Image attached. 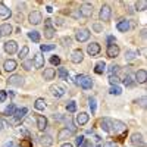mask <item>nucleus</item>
Instances as JSON below:
<instances>
[{"mask_svg": "<svg viewBox=\"0 0 147 147\" xmlns=\"http://www.w3.org/2000/svg\"><path fill=\"white\" fill-rule=\"evenodd\" d=\"M75 38H77L80 43L87 41V40L90 38V31H88L87 28H81V30H78L77 34H75Z\"/></svg>", "mask_w": 147, "mask_h": 147, "instance_id": "39448f33", "label": "nucleus"}, {"mask_svg": "<svg viewBox=\"0 0 147 147\" xmlns=\"http://www.w3.org/2000/svg\"><path fill=\"white\" fill-rule=\"evenodd\" d=\"M60 41L63 43V46H69V44H71V38H69V37H63Z\"/></svg>", "mask_w": 147, "mask_h": 147, "instance_id": "de8ad7c7", "label": "nucleus"}, {"mask_svg": "<svg viewBox=\"0 0 147 147\" xmlns=\"http://www.w3.org/2000/svg\"><path fill=\"white\" fill-rule=\"evenodd\" d=\"M110 132H113L115 136H122V134L127 132V125L124 122L115 119V121H112V125H110Z\"/></svg>", "mask_w": 147, "mask_h": 147, "instance_id": "f03ea898", "label": "nucleus"}, {"mask_svg": "<svg viewBox=\"0 0 147 147\" xmlns=\"http://www.w3.org/2000/svg\"><path fill=\"white\" fill-rule=\"evenodd\" d=\"M32 60H30V59H27V60H24V63H22V68H25L27 71H30V69H32Z\"/></svg>", "mask_w": 147, "mask_h": 147, "instance_id": "4c0bfd02", "label": "nucleus"}, {"mask_svg": "<svg viewBox=\"0 0 147 147\" xmlns=\"http://www.w3.org/2000/svg\"><path fill=\"white\" fill-rule=\"evenodd\" d=\"M110 125H112V119H109V118H103L100 121V128L106 132H110Z\"/></svg>", "mask_w": 147, "mask_h": 147, "instance_id": "aec40b11", "label": "nucleus"}, {"mask_svg": "<svg viewBox=\"0 0 147 147\" xmlns=\"http://www.w3.org/2000/svg\"><path fill=\"white\" fill-rule=\"evenodd\" d=\"M50 63H52V65H56V66L60 65V57H59V56H52V57H50Z\"/></svg>", "mask_w": 147, "mask_h": 147, "instance_id": "a19ab883", "label": "nucleus"}, {"mask_svg": "<svg viewBox=\"0 0 147 147\" xmlns=\"http://www.w3.org/2000/svg\"><path fill=\"white\" fill-rule=\"evenodd\" d=\"M60 147H74L71 143H65V144H62V146H60Z\"/></svg>", "mask_w": 147, "mask_h": 147, "instance_id": "4d7b16f0", "label": "nucleus"}, {"mask_svg": "<svg viewBox=\"0 0 147 147\" xmlns=\"http://www.w3.org/2000/svg\"><path fill=\"white\" fill-rule=\"evenodd\" d=\"M75 84L80 85V87L84 88V90H90L93 87V80L90 77L82 75V74H81V75H77L75 77Z\"/></svg>", "mask_w": 147, "mask_h": 147, "instance_id": "f257e3e1", "label": "nucleus"}, {"mask_svg": "<svg viewBox=\"0 0 147 147\" xmlns=\"http://www.w3.org/2000/svg\"><path fill=\"white\" fill-rule=\"evenodd\" d=\"M28 52H30V49H28L27 46H24V47L21 49V52L18 53V56H19V59H25V56L28 55Z\"/></svg>", "mask_w": 147, "mask_h": 147, "instance_id": "f704fd0d", "label": "nucleus"}, {"mask_svg": "<svg viewBox=\"0 0 147 147\" xmlns=\"http://www.w3.org/2000/svg\"><path fill=\"white\" fill-rule=\"evenodd\" d=\"M66 109H68V112L74 113V112L77 110V103H75V102H68V105H66Z\"/></svg>", "mask_w": 147, "mask_h": 147, "instance_id": "c9c22d12", "label": "nucleus"}, {"mask_svg": "<svg viewBox=\"0 0 147 147\" xmlns=\"http://www.w3.org/2000/svg\"><path fill=\"white\" fill-rule=\"evenodd\" d=\"M72 136V132L68 129V128H62L59 131V134H57V138L59 140H66V138H69Z\"/></svg>", "mask_w": 147, "mask_h": 147, "instance_id": "a878e982", "label": "nucleus"}, {"mask_svg": "<svg viewBox=\"0 0 147 147\" xmlns=\"http://www.w3.org/2000/svg\"><path fill=\"white\" fill-rule=\"evenodd\" d=\"M88 119H90V116H88V113H85V112H81L80 115H77V124L78 125H85L88 122Z\"/></svg>", "mask_w": 147, "mask_h": 147, "instance_id": "a211bd4d", "label": "nucleus"}, {"mask_svg": "<svg viewBox=\"0 0 147 147\" xmlns=\"http://www.w3.org/2000/svg\"><path fill=\"white\" fill-rule=\"evenodd\" d=\"M87 52H88V55H90V56H96V55H99V53H100V44H99V43H91V44H88Z\"/></svg>", "mask_w": 147, "mask_h": 147, "instance_id": "dca6fc26", "label": "nucleus"}, {"mask_svg": "<svg viewBox=\"0 0 147 147\" xmlns=\"http://www.w3.org/2000/svg\"><path fill=\"white\" fill-rule=\"evenodd\" d=\"M50 90H52V94H53L55 97H62V96L65 94V88L60 87V85H53Z\"/></svg>", "mask_w": 147, "mask_h": 147, "instance_id": "4be33fe9", "label": "nucleus"}, {"mask_svg": "<svg viewBox=\"0 0 147 147\" xmlns=\"http://www.w3.org/2000/svg\"><path fill=\"white\" fill-rule=\"evenodd\" d=\"M109 82L112 84V85H118V82H119V78H118L116 75H110V77H109Z\"/></svg>", "mask_w": 147, "mask_h": 147, "instance_id": "79ce46f5", "label": "nucleus"}, {"mask_svg": "<svg viewBox=\"0 0 147 147\" xmlns=\"http://www.w3.org/2000/svg\"><path fill=\"white\" fill-rule=\"evenodd\" d=\"M90 103V109H91V113H96V99L94 97H91V99L88 100Z\"/></svg>", "mask_w": 147, "mask_h": 147, "instance_id": "ea45409f", "label": "nucleus"}, {"mask_svg": "<svg viewBox=\"0 0 147 147\" xmlns=\"http://www.w3.org/2000/svg\"><path fill=\"white\" fill-rule=\"evenodd\" d=\"M97 147H102V146H97Z\"/></svg>", "mask_w": 147, "mask_h": 147, "instance_id": "bf43d9fd", "label": "nucleus"}, {"mask_svg": "<svg viewBox=\"0 0 147 147\" xmlns=\"http://www.w3.org/2000/svg\"><path fill=\"white\" fill-rule=\"evenodd\" d=\"M55 32H56V30L50 25V19H47V22H46V28H44V37L46 38H53L55 37Z\"/></svg>", "mask_w": 147, "mask_h": 147, "instance_id": "9d476101", "label": "nucleus"}, {"mask_svg": "<svg viewBox=\"0 0 147 147\" xmlns=\"http://www.w3.org/2000/svg\"><path fill=\"white\" fill-rule=\"evenodd\" d=\"M2 129H3V119L0 118V131H2Z\"/></svg>", "mask_w": 147, "mask_h": 147, "instance_id": "13d9d810", "label": "nucleus"}, {"mask_svg": "<svg viewBox=\"0 0 147 147\" xmlns=\"http://www.w3.org/2000/svg\"><path fill=\"white\" fill-rule=\"evenodd\" d=\"M81 147H93V144H91V143H90V141H84V143H82V146H81Z\"/></svg>", "mask_w": 147, "mask_h": 147, "instance_id": "864d4df0", "label": "nucleus"}, {"mask_svg": "<svg viewBox=\"0 0 147 147\" xmlns=\"http://www.w3.org/2000/svg\"><path fill=\"white\" fill-rule=\"evenodd\" d=\"M134 57H136V53H134V52H131V50H129V52H127V53H125V59H127V60H132Z\"/></svg>", "mask_w": 147, "mask_h": 147, "instance_id": "37998d69", "label": "nucleus"}, {"mask_svg": "<svg viewBox=\"0 0 147 147\" xmlns=\"http://www.w3.org/2000/svg\"><path fill=\"white\" fill-rule=\"evenodd\" d=\"M94 30H96V31H100V30H102V27L99 25V24H96V25H94Z\"/></svg>", "mask_w": 147, "mask_h": 147, "instance_id": "6e6d98bb", "label": "nucleus"}, {"mask_svg": "<svg viewBox=\"0 0 147 147\" xmlns=\"http://www.w3.org/2000/svg\"><path fill=\"white\" fill-rule=\"evenodd\" d=\"M34 107H35L37 110H44V107H46V102H44V99H37L35 103H34Z\"/></svg>", "mask_w": 147, "mask_h": 147, "instance_id": "cd10ccee", "label": "nucleus"}, {"mask_svg": "<svg viewBox=\"0 0 147 147\" xmlns=\"http://www.w3.org/2000/svg\"><path fill=\"white\" fill-rule=\"evenodd\" d=\"M30 22L32 24V25H38V24L43 21V16H41V13H40V12H31V13H30Z\"/></svg>", "mask_w": 147, "mask_h": 147, "instance_id": "f8f14e48", "label": "nucleus"}, {"mask_svg": "<svg viewBox=\"0 0 147 147\" xmlns=\"http://www.w3.org/2000/svg\"><path fill=\"white\" fill-rule=\"evenodd\" d=\"M28 37H30V40H32L34 43H38V41H40V32H38V31H31V32H28Z\"/></svg>", "mask_w": 147, "mask_h": 147, "instance_id": "c85d7f7f", "label": "nucleus"}, {"mask_svg": "<svg viewBox=\"0 0 147 147\" xmlns=\"http://www.w3.org/2000/svg\"><path fill=\"white\" fill-rule=\"evenodd\" d=\"M110 16H112V9H110V6H109V5H103L102 9H100V13H99L100 21L107 22V21L110 19Z\"/></svg>", "mask_w": 147, "mask_h": 147, "instance_id": "7ed1b4c3", "label": "nucleus"}, {"mask_svg": "<svg viewBox=\"0 0 147 147\" xmlns=\"http://www.w3.org/2000/svg\"><path fill=\"white\" fill-rule=\"evenodd\" d=\"M106 53H107L109 57H116V56L119 55V47H118L116 44H110V46H107Z\"/></svg>", "mask_w": 147, "mask_h": 147, "instance_id": "f3484780", "label": "nucleus"}, {"mask_svg": "<svg viewBox=\"0 0 147 147\" xmlns=\"http://www.w3.org/2000/svg\"><path fill=\"white\" fill-rule=\"evenodd\" d=\"M124 84L127 85V87H132V85H134V81H132V77L129 75V74H128V75L125 77V80H124Z\"/></svg>", "mask_w": 147, "mask_h": 147, "instance_id": "58836bf2", "label": "nucleus"}, {"mask_svg": "<svg viewBox=\"0 0 147 147\" xmlns=\"http://www.w3.org/2000/svg\"><path fill=\"white\" fill-rule=\"evenodd\" d=\"M21 147H32V144H31L30 140H22L21 141Z\"/></svg>", "mask_w": 147, "mask_h": 147, "instance_id": "a18cd8bd", "label": "nucleus"}, {"mask_svg": "<svg viewBox=\"0 0 147 147\" xmlns=\"http://www.w3.org/2000/svg\"><path fill=\"white\" fill-rule=\"evenodd\" d=\"M55 75H56V71H55L53 68H47V69H44L43 78L49 81V80H53V78H55Z\"/></svg>", "mask_w": 147, "mask_h": 147, "instance_id": "393cba45", "label": "nucleus"}, {"mask_svg": "<svg viewBox=\"0 0 147 147\" xmlns=\"http://www.w3.org/2000/svg\"><path fill=\"white\" fill-rule=\"evenodd\" d=\"M116 28H118L119 31H122V32H127V31L129 30V22H128V21H125V19H122V21H119V22H118Z\"/></svg>", "mask_w": 147, "mask_h": 147, "instance_id": "b1692460", "label": "nucleus"}, {"mask_svg": "<svg viewBox=\"0 0 147 147\" xmlns=\"http://www.w3.org/2000/svg\"><path fill=\"white\" fill-rule=\"evenodd\" d=\"M82 59H84V56H82V52H81V50H74V52H72L71 60H72L74 63H80V62H82Z\"/></svg>", "mask_w": 147, "mask_h": 147, "instance_id": "6ab92c4d", "label": "nucleus"}, {"mask_svg": "<svg viewBox=\"0 0 147 147\" xmlns=\"http://www.w3.org/2000/svg\"><path fill=\"white\" fill-rule=\"evenodd\" d=\"M55 44H41V52H50V50H55Z\"/></svg>", "mask_w": 147, "mask_h": 147, "instance_id": "e433bc0d", "label": "nucleus"}, {"mask_svg": "<svg viewBox=\"0 0 147 147\" xmlns=\"http://www.w3.org/2000/svg\"><path fill=\"white\" fill-rule=\"evenodd\" d=\"M15 110H16V109H15V105H13V103H10V105L5 109V115H6V116H13Z\"/></svg>", "mask_w": 147, "mask_h": 147, "instance_id": "c756f323", "label": "nucleus"}, {"mask_svg": "<svg viewBox=\"0 0 147 147\" xmlns=\"http://www.w3.org/2000/svg\"><path fill=\"white\" fill-rule=\"evenodd\" d=\"M147 9V2L146 0H140V2H137L136 3V10H146Z\"/></svg>", "mask_w": 147, "mask_h": 147, "instance_id": "2f4dec72", "label": "nucleus"}, {"mask_svg": "<svg viewBox=\"0 0 147 147\" xmlns=\"http://www.w3.org/2000/svg\"><path fill=\"white\" fill-rule=\"evenodd\" d=\"M35 119H37V128H38L40 131H44V129L47 128V119H46V116L37 115Z\"/></svg>", "mask_w": 147, "mask_h": 147, "instance_id": "ddd939ff", "label": "nucleus"}, {"mask_svg": "<svg viewBox=\"0 0 147 147\" xmlns=\"http://www.w3.org/2000/svg\"><path fill=\"white\" fill-rule=\"evenodd\" d=\"M27 113H28V109H27V107H21V109L15 110V113H13V116H15V124H19V122L25 118Z\"/></svg>", "mask_w": 147, "mask_h": 147, "instance_id": "6e6552de", "label": "nucleus"}, {"mask_svg": "<svg viewBox=\"0 0 147 147\" xmlns=\"http://www.w3.org/2000/svg\"><path fill=\"white\" fill-rule=\"evenodd\" d=\"M109 93L113 94V96H119V94L122 93V88L119 87V85H112V87H110V90H109Z\"/></svg>", "mask_w": 147, "mask_h": 147, "instance_id": "72a5a7b5", "label": "nucleus"}, {"mask_svg": "<svg viewBox=\"0 0 147 147\" xmlns=\"http://www.w3.org/2000/svg\"><path fill=\"white\" fill-rule=\"evenodd\" d=\"M103 147H118V144L116 143H112V141H107V143L103 144Z\"/></svg>", "mask_w": 147, "mask_h": 147, "instance_id": "8fccbe9b", "label": "nucleus"}, {"mask_svg": "<svg viewBox=\"0 0 147 147\" xmlns=\"http://www.w3.org/2000/svg\"><path fill=\"white\" fill-rule=\"evenodd\" d=\"M57 74H59V77L62 78V80L68 81V77H69V74H68V71H66L65 68H59V69H57Z\"/></svg>", "mask_w": 147, "mask_h": 147, "instance_id": "7c9ffc66", "label": "nucleus"}, {"mask_svg": "<svg viewBox=\"0 0 147 147\" xmlns=\"http://www.w3.org/2000/svg\"><path fill=\"white\" fill-rule=\"evenodd\" d=\"M38 143L41 147H50L53 144V138L52 136H49V134H43V136L38 137Z\"/></svg>", "mask_w": 147, "mask_h": 147, "instance_id": "0eeeda50", "label": "nucleus"}, {"mask_svg": "<svg viewBox=\"0 0 147 147\" xmlns=\"http://www.w3.org/2000/svg\"><path fill=\"white\" fill-rule=\"evenodd\" d=\"M131 144L136 146V147H146V146H144V138H143L141 134H132Z\"/></svg>", "mask_w": 147, "mask_h": 147, "instance_id": "1a4fd4ad", "label": "nucleus"}, {"mask_svg": "<svg viewBox=\"0 0 147 147\" xmlns=\"http://www.w3.org/2000/svg\"><path fill=\"white\" fill-rule=\"evenodd\" d=\"M107 43H109V46H110V44H113V43H115V37H112V35L107 37Z\"/></svg>", "mask_w": 147, "mask_h": 147, "instance_id": "603ef678", "label": "nucleus"}, {"mask_svg": "<svg viewBox=\"0 0 147 147\" xmlns=\"http://www.w3.org/2000/svg\"><path fill=\"white\" fill-rule=\"evenodd\" d=\"M6 91H0V103H3L5 100H6Z\"/></svg>", "mask_w": 147, "mask_h": 147, "instance_id": "09e8293b", "label": "nucleus"}, {"mask_svg": "<svg viewBox=\"0 0 147 147\" xmlns=\"http://www.w3.org/2000/svg\"><path fill=\"white\" fill-rule=\"evenodd\" d=\"M12 31H13V28H12L10 24H3L0 27V35H9V34H12Z\"/></svg>", "mask_w": 147, "mask_h": 147, "instance_id": "5701e85b", "label": "nucleus"}, {"mask_svg": "<svg viewBox=\"0 0 147 147\" xmlns=\"http://www.w3.org/2000/svg\"><path fill=\"white\" fill-rule=\"evenodd\" d=\"M105 68H106V63L105 62H97L96 66H94V72L96 74H103L105 72Z\"/></svg>", "mask_w": 147, "mask_h": 147, "instance_id": "bb28decb", "label": "nucleus"}, {"mask_svg": "<svg viewBox=\"0 0 147 147\" xmlns=\"http://www.w3.org/2000/svg\"><path fill=\"white\" fill-rule=\"evenodd\" d=\"M80 15L84 18H90L93 15V5L91 3H82L80 7Z\"/></svg>", "mask_w": 147, "mask_h": 147, "instance_id": "20e7f679", "label": "nucleus"}, {"mask_svg": "<svg viewBox=\"0 0 147 147\" xmlns=\"http://www.w3.org/2000/svg\"><path fill=\"white\" fill-rule=\"evenodd\" d=\"M136 81L138 84H144L147 81V71L146 69H138L136 74Z\"/></svg>", "mask_w": 147, "mask_h": 147, "instance_id": "2eb2a0df", "label": "nucleus"}, {"mask_svg": "<svg viewBox=\"0 0 147 147\" xmlns=\"http://www.w3.org/2000/svg\"><path fill=\"white\" fill-rule=\"evenodd\" d=\"M0 16H10V10L3 3H0Z\"/></svg>", "mask_w": 147, "mask_h": 147, "instance_id": "473e14b6", "label": "nucleus"}, {"mask_svg": "<svg viewBox=\"0 0 147 147\" xmlns=\"http://www.w3.org/2000/svg\"><path fill=\"white\" fill-rule=\"evenodd\" d=\"M3 147H15V146H13V143H12V141H9V143H6Z\"/></svg>", "mask_w": 147, "mask_h": 147, "instance_id": "5fc2aeb1", "label": "nucleus"}, {"mask_svg": "<svg viewBox=\"0 0 147 147\" xmlns=\"http://www.w3.org/2000/svg\"><path fill=\"white\" fill-rule=\"evenodd\" d=\"M16 50H18V43H16V41L9 40V41L5 43V52H6V53L13 55V53H16Z\"/></svg>", "mask_w": 147, "mask_h": 147, "instance_id": "423d86ee", "label": "nucleus"}, {"mask_svg": "<svg viewBox=\"0 0 147 147\" xmlns=\"http://www.w3.org/2000/svg\"><path fill=\"white\" fill-rule=\"evenodd\" d=\"M82 143H84V136H80V137H77V138H75V144H77V146H80V147H81V146H82Z\"/></svg>", "mask_w": 147, "mask_h": 147, "instance_id": "c03bdc74", "label": "nucleus"}, {"mask_svg": "<svg viewBox=\"0 0 147 147\" xmlns=\"http://www.w3.org/2000/svg\"><path fill=\"white\" fill-rule=\"evenodd\" d=\"M7 84L9 85H16V87H21V85L24 84V78L21 75H12L7 80Z\"/></svg>", "mask_w": 147, "mask_h": 147, "instance_id": "4468645a", "label": "nucleus"}, {"mask_svg": "<svg viewBox=\"0 0 147 147\" xmlns=\"http://www.w3.org/2000/svg\"><path fill=\"white\" fill-rule=\"evenodd\" d=\"M140 106H141V107H146V97H144V96L140 99Z\"/></svg>", "mask_w": 147, "mask_h": 147, "instance_id": "3c124183", "label": "nucleus"}, {"mask_svg": "<svg viewBox=\"0 0 147 147\" xmlns=\"http://www.w3.org/2000/svg\"><path fill=\"white\" fill-rule=\"evenodd\" d=\"M16 66H18V63H16V60H13V59H7V60H5V63H3V69L6 72H13L16 69Z\"/></svg>", "mask_w": 147, "mask_h": 147, "instance_id": "9b49d317", "label": "nucleus"}, {"mask_svg": "<svg viewBox=\"0 0 147 147\" xmlns=\"http://www.w3.org/2000/svg\"><path fill=\"white\" fill-rule=\"evenodd\" d=\"M118 69H119V66H118V65H112V66H110V69H109L110 75H113V74H116V72H118Z\"/></svg>", "mask_w": 147, "mask_h": 147, "instance_id": "49530a36", "label": "nucleus"}, {"mask_svg": "<svg viewBox=\"0 0 147 147\" xmlns=\"http://www.w3.org/2000/svg\"><path fill=\"white\" fill-rule=\"evenodd\" d=\"M32 63H34V66H35V68H43V66H44V57H43L40 53H37V55L34 56Z\"/></svg>", "mask_w": 147, "mask_h": 147, "instance_id": "412c9836", "label": "nucleus"}]
</instances>
